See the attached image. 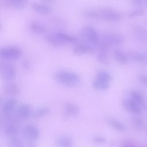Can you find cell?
<instances>
[{"mask_svg":"<svg viewBox=\"0 0 147 147\" xmlns=\"http://www.w3.org/2000/svg\"><path fill=\"white\" fill-rule=\"evenodd\" d=\"M82 14L85 18L92 20L117 22L121 20V14L115 9L109 7L87 9L83 11Z\"/></svg>","mask_w":147,"mask_h":147,"instance_id":"1","label":"cell"},{"mask_svg":"<svg viewBox=\"0 0 147 147\" xmlns=\"http://www.w3.org/2000/svg\"><path fill=\"white\" fill-rule=\"evenodd\" d=\"M45 40L47 43L53 47H61L67 44H75L78 38L70 33L63 32H53L47 33Z\"/></svg>","mask_w":147,"mask_h":147,"instance_id":"2","label":"cell"},{"mask_svg":"<svg viewBox=\"0 0 147 147\" xmlns=\"http://www.w3.org/2000/svg\"><path fill=\"white\" fill-rule=\"evenodd\" d=\"M53 79L57 83L66 87H75L81 80L80 76L75 72L61 69L57 71L53 75Z\"/></svg>","mask_w":147,"mask_h":147,"instance_id":"3","label":"cell"},{"mask_svg":"<svg viewBox=\"0 0 147 147\" xmlns=\"http://www.w3.org/2000/svg\"><path fill=\"white\" fill-rule=\"evenodd\" d=\"M112 76L109 72L106 70H99L96 74L93 82L92 87L97 90H106L111 84Z\"/></svg>","mask_w":147,"mask_h":147,"instance_id":"4","label":"cell"},{"mask_svg":"<svg viewBox=\"0 0 147 147\" xmlns=\"http://www.w3.org/2000/svg\"><path fill=\"white\" fill-rule=\"evenodd\" d=\"M23 52L22 49L16 45H9L1 48L0 56L2 59L6 61H16L20 59Z\"/></svg>","mask_w":147,"mask_h":147,"instance_id":"5","label":"cell"},{"mask_svg":"<svg viewBox=\"0 0 147 147\" xmlns=\"http://www.w3.org/2000/svg\"><path fill=\"white\" fill-rule=\"evenodd\" d=\"M80 33L83 38L92 45L97 46L100 42V36L97 30L91 26L86 25L83 26L81 29Z\"/></svg>","mask_w":147,"mask_h":147,"instance_id":"6","label":"cell"},{"mask_svg":"<svg viewBox=\"0 0 147 147\" xmlns=\"http://www.w3.org/2000/svg\"><path fill=\"white\" fill-rule=\"evenodd\" d=\"M0 73L2 78L7 82L14 80L17 72L15 66L9 61H2L0 64Z\"/></svg>","mask_w":147,"mask_h":147,"instance_id":"7","label":"cell"},{"mask_svg":"<svg viewBox=\"0 0 147 147\" xmlns=\"http://www.w3.org/2000/svg\"><path fill=\"white\" fill-rule=\"evenodd\" d=\"M100 40L108 44L110 47L118 46L124 42L123 36L118 32H110L100 37Z\"/></svg>","mask_w":147,"mask_h":147,"instance_id":"8","label":"cell"},{"mask_svg":"<svg viewBox=\"0 0 147 147\" xmlns=\"http://www.w3.org/2000/svg\"><path fill=\"white\" fill-rule=\"evenodd\" d=\"M97 47L96 59L98 61L102 64H107L109 63V50L110 47L100 40Z\"/></svg>","mask_w":147,"mask_h":147,"instance_id":"9","label":"cell"},{"mask_svg":"<svg viewBox=\"0 0 147 147\" xmlns=\"http://www.w3.org/2000/svg\"><path fill=\"white\" fill-rule=\"evenodd\" d=\"M73 53L78 56H83L92 53L95 51L93 45L84 42H77L74 44Z\"/></svg>","mask_w":147,"mask_h":147,"instance_id":"10","label":"cell"},{"mask_svg":"<svg viewBox=\"0 0 147 147\" xmlns=\"http://www.w3.org/2000/svg\"><path fill=\"white\" fill-rule=\"evenodd\" d=\"M30 7L34 12L40 15H48L52 11V9L49 5L41 2H33L31 3Z\"/></svg>","mask_w":147,"mask_h":147,"instance_id":"11","label":"cell"},{"mask_svg":"<svg viewBox=\"0 0 147 147\" xmlns=\"http://www.w3.org/2000/svg\"><path fill=\"white\" fill-rule=\"evenodd\" d=\"M122 105L126 111L133 114H139L141 112L142 107L130 97L124 99Z\"/></svg>","mask_w":147,"mask_h":147,"instance_id":"12","label":"cell"},{"mask_svg":"<svg viewBox=\"0 0 147 147\" xmlns=\"http://www.w3.org/2000/svg\"><path fill=\"white\" fill-rule=\"evenodd\" d=\"M29 0H1V5L6 8H13L17 10L24 9Z\"/></svg>","mask_w":147,"mask_h":147,"instance_id":"13","label":"cell"},{"mask_svg":"<svg viewBox=\"0 0 147 147\" xmlns=\"http://www.w3.org/2000/svg\"><path fill=\"white\" fill-rule=\"evenodd\" d=\"M29 31L36 35H41L45 34L47 32L45 26L41 22L37 21H32L28 25Z\"/></svg>","mask_w":147,"mask_h":147,"instance_id":"14","label":"cell"},{"mask_svg":"<svg viewBox=\"0 0 147 147\" xmlns=\"http://www.w3.org/2000/svg\"><path fill=\"white\" fill-rule=\"evenodd\" d=\"M33 111L30 105L23 103L19 105L17 109V114L21 119H26L32 116Z\"/></svg>","mask_w":147,"mask_h":147,"instance_id":"15","label":"cell"},{"mask_svg":"<svg viewBox=\"0 0 147 147\" xmlns=\"http://www.w3.org/2000/svg\"><path fill=\"white\" fill-rule=\"evenodd\" d=\"M24 132L28 138L32 141L37 140L40 137V130L38 128L32 124H29L25 126Z\"/></svg>","mask_w":147,"mask_h":147,"instance_id":"16","label":"cell"},{"mask_svg":"<svg viewBox=\"0 0 147 147\" xmlns=\"http://www.w3.org/2000/svg\"><path fill=\"white\" fill-rule=\"evenodd\" d=\"M17 104L18 101L14 98H11L5 100L2 107L3 115H10L17 107Z\"/></svg>","mask_w":147,"mask_h":147,"instance_id":"17","label":"cell"},{"mask_svg":"<svg viewBox=\"0 0 147 147\" xmlns=\"http://www.w3.org/2000/svg\"><path fill=\"white\" fill-rule=\"evenodd\" d=\"M80 111L79 107L75 103L68 102L64 106V115L68 117H73L78 115Z\"/></svg>","mask_w":147,"mask_h":147,"instance_id":"18","label":"cell"},{"mask_svg":"<svg viewBox=\"0 0 147 147\" xmlns=\"http://www.w3.org/2000/svg\"><path fill=\"white\" fill-rule=\"evenodd\" d=\"M3 92L5 95L10 96H15L20 92V88L15 83H9L3 87Z\"/></svg>","mask_w":147,"mask_h":147,"instance_id":"19","label":"cell"},{"mask_svg":"<svg viewBox=\"0 0 147 147\" xmlns=\"http://www.w3.org/2000/svg\"><path fill=\"white\" fill-rule=\"evenodd\" d=\"M56 145L57 147H73V140L67 135H62L56 138Z\"/></svg>","mask_w":147,"mask_h":147,"instance_id":"20","label":"cell"},{"mask_svg":"<svg viewBox=\"0 0 147 147\" xmlns=\"http://www.w3.org/2000/svg\"><path fill=\"white\" fill-rule=\"evenodd\" d=\"M113 56L115 61L121 64H125L129 60L127 54L119 49L114 50Z\"/></svg>","mask_w":147,"mask_h":147,"instance_id":"21","label":"cell"},{"mask_svg":"<svg viewBox=\"0 0 147 147\" xmlns=\"http://www.w3.org/2000/svg\"><path fill=\"white\" fill-rule=\"evenodd\" d=\"M5 134L10 137L16 136L18 132V128L14 122L10 121L8 123L4 129Z\"/></svg>","mask_w":147,"mask_h":147,"instance_id":"22","label":"cell"},{"mask_svg":"<svg viewBox=\"0 0 147 147\" xmlns=\"http://www.w3.org/2000/svg\"><path fill=\"white\" fill-rule=\"evenodd\" d=\"M130 96L131 99H133L134 101H136L142 107V109H144L145 107L146 106L145 100L144 97L141 93H140L137 91L132 90L130 92Z\"/></svg>","mask_w":147,"mask_h":147,"instance_id":"23","label":"cell"},{"mask_svg":"<svg viewBox=\"0 0 147 147\" xmlns=\"http://www.w3.org/2000/svg\"><path fill=\"white\" fill-rule=\"evenodd\" d=\"M136 37L140 41H144L147 40V29L142 26H136L134 29Z\"/></svg>","mask_w":147,"mask_h":147,"instance_id":"24","label":"cell"},{"mask_svg":"<svg viewBox=\"0 0 147 147\" xmlns=\"http://www.w3.org/2000/svg\"><path fill=\"white\" fill-rule=\"evenodd\" d=\"M50 112V109L48 106H41L33 111L32 116L35 119H39L48 115Z\"/></svg>","mask_w":147,"mask_h":147,"instance_id":"25","label":"cell"},{"mask_svg":"<svg viewBox=\"0 0 147 147\" xmlns=\"http://www.w3.org/2000/svg\"><path fill=\"white\" fill-rule=\"evenodd\" d=\"M107 122L109 125L115 130L122 131L126 129L125 125L122 122L115 118H110Z\"/></svg>","mask_w":147,"mask_h":147,"instance_id":"26","label":"cell"},{"mask_svg":"<svg viewBox=\"0 0 147 147\" xmlns=\"http://www.w3.org/2000/svg\"><path fill=\"white\" fill-rule=\"evenodd\" d=\"M126 54L129 60L139 63L141 62L142 53H141L136 50H130L126 53Z\"/></svg>","mask_w":147,"mask_h":147,"instance_id":"27","label":"cell"},{"mask_svg":"<svg viewBox=\"0 0 147 147\" xmlns=\"http://www.w3.org/2000/svg\"><path fill=\"white\" fill-rule=\"evenodd\" d=\"M8 145L9 147H24V144L22 141L16 136L10 137Z\"/></svg>","mask_w":147,"mask_h":147,"instance_id":"28","label":"cell"},{"mask_svg":"<svg viewBox=\"0 0 147 147\" xmlns=\"http://www.w3.org/2000/svg\"><path fill=\"white\" fill-rule=\"evenodd\" d=\"M131 124L136 130H141L144 126V121L141 118L134 117L131 119Z\"/></svg>","mask_w":147,"mask_h":147,"instance_id":"29","label":"cell"},{"mask_svg":"<svg viewBox=\"0 0 147 147\" xmlns=\"http://www.w3.org/2000/svg\"><path fill=\"white\" fill-rule=\"evenodd\" d=\"M144 13V10L142 9H137L132 11H131L128 16L130 18H133V17H138V16H141L142 14Z\"/></svg>","mask_w":147,"mask_h":147,"instance_id":"30","label":"cell"},{"mask_svg":"<svg viewBox=\"0 0 147 147\" xmlns=\"http://www.w3.org/2000/svg\"><path fill=\"white\" fill-rule=\"evenodd\" d=\"M92 141L95 143H96L98 144H103L106 143V139L105 137H103L102 136H96L93 138Z\"/></svg>","mask_w":147,"mask_h":147,"instance_id":"31","label":"cell"},{"mask_svg":"<svg viewBox=\"0 0 147 147\" xmlns=\"http://www.w3.org/2000/svg\"><path fill=\"white\" fill-rule=\"evenodd\" d=\"M22 67L26 71H29L31 68V64L29 60L28 59H24L22 60L21 63Z\"/></svg>","mask_w":147,"mask_h":147,"instance_id":"32","label":"cell"},{"mask_svg":"<svg viewBox=\"0 0 147 147\" xmlns=\"http://www.w3.org/2000/svg\"><path fill=\"white\" fill-rule=\"evenodd\" d=\"M139 80L141 84L147 86V75L144 74H141L139 76Z\"/></svg>","mask_w":147,"mask_h":147,"instance_id":"33","label":"cell"},{"mask_svg":"<svg viewBox=\"0 0 147 147\" xmlns=\"http://www.w3.org/2000/svg\"><path fill=\"white\" fill-rule=\"evenodd\" d=\"M121 147H137V146L131 141H125L122 143Z\"/></svg>","mask_w":147,"mask_h":147,"instance_id":"34","label":"cell"},{"mask_svg":"<svg viewBox=\"0 0 147 147\" xmlns=\"http://www.w3.org/2000/svg\"><path fill=\"white\" fill-rule=\"evenodd\" d=\"M140 64L144 66H147V53H142V60Z\"/></svg>","mask_w":147,"mask_h":147,"instance_id":"35","label":"cell"},{"mask_svg":"<svg viewBox=\"0 0 147 147\" xmlns=\"http://www.w3.org/2000/svg\"><path fill=\"white\" fill-rule=\"evenodd\" d=\"M133 3L137 6H141L144 2V0H131Z\"/></svg>","mask_w":147,"mask_h":147,"instance_id":"36","label":"cell"},{"mask_svg":"<svg viewBox=\"0 0 147 147\" xmlns=\"http://www.w3.org/2000/svg\"><path fill=\"white\" fill-rule=\"evenodd\" d=\"M43 3H55L56 0H40Z\"/></svg>","mask_w":147,"mask_h":147,"instance_id":"37","label":"cell"},{"mask_svg":"<svg viewBox=\"0 0 147 147\" xmlns=\"http://www.w3.org/2000/svg\"><path fill=\"white\" fill-rule=\"evenodd\" d=\"M27 147H37V146L34 143H33V142H30L28 144Z\"/></svg>","mask_w":147,"mask_h":147,"instance_id":"38","label":"cell"},{"mask_svg":"<svg viewBox=\"0 0 147 147\" xmlns=\"http://www.w3.org/2000/svg\"><path fill=\"white\" fill-rule=\"evenodd\" d=\"M146 4H147V0H146Z\"/></svg>","mask_w":147,"mask_h":147,"instance_id":"39","label":"cell"}]
</instances>
